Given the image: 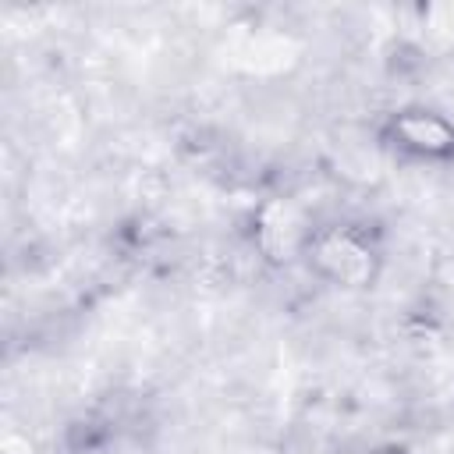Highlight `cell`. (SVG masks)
<instances>
[{
    "mask_svg": "<svg viewBox=\"0 0 454 454\" xmlns=\"http://www.w3.org/2000/svg\"><path fill=\"white\" fill-rule=\"evenodd\" d=\"M298 255L316 280L337 291H369L383 273V252L376 238L358 223L309 227Z\"/></svg>",
    "mask_w": 454,
    "mask_h": 454,
    "instance_id": "cell-1",
    "label": "cell"
},
{
    "mask_svg": "<svg viewBox=\"0 0 454 454\" xmlns=\"http://www.w3.org/2000/svg\"><path fill=\"white\" fill-rule=\"evenodd\" d=\"M387 149L415 163H454V121L433 106H401L380 124Z\"/></svg>",
    "mask_w": 454,
    "mask_h": 454,
    "instance_id": "cell-2",
    "label": "cell"
}]
</instances>
